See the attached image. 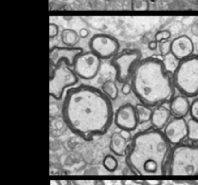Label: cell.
<instances>
[{"instance_id":"cell-1","label":"cell","mask_w":198,"mask_h":185,"mask_svg":"<svg viewBox=\"0 0 198 185\" xmlns=\"http://www.w3.org/2000/svg\"><path fill=\"white\" fill-rule=\"evenodd\" d=\"M61 112L70 131L86 142L105 135L115 115L112 101L101 89L85 84L67 90Z\"/></svg>"},{"instance_id":"cell-2","label":"cell","mask_w":198,"mask_h":185,"mask_svg":"<svg viewBox=\"0 0 198 185\" xmlns=\"http://www.w3.org/2000/svg\"><path fill=\"white\" fill-rule=\"evenodd\" d=\"M172 146L161 130L136 134L126 153V163L136 175H162L168 172Z\"/></svg>"},{"instance_id":"cell-3","label":"cell","mask_w":198,"mask_h":185,"mask_svg":"<svg viewBox=\"0 0 198 185\" xmlns=\"http://www.w3.org/2000/svg\"><path fill=\"white\" fill-rule=\"evenodd\" d=\"M131 86L139 102L152 109L170 103L176 90L164 62L157 57L141 60L131 77Z\"/></svg>"},{"instance_id":"cell-4","label":"cell","mask_w":198,"mask_h":185,"mask_svg":"<svg viewBox=\"0 0 198 185\" xmlns=\"http://www.w3.org/2000/svg\"><path fill=\"white\" fill-rule=\"evenodd\" d=\"M172 78L174 86L181 95L187 98L198 96V55L179 61Z\"/></svg>"},{"instance_id":"cell-5","label":"cell","mask_w":198,"mask_h":185,"mask_svg":"<svg viewBox=\"0 0 198 185\" xmlns=\"http://www.w3.org/2000/svg\"><path fill=\"white\" fill-rule=\"evenodd\" d=\"M170 175H198V146L177 144L172 147L168 172Z\"/></svg>"},{"instance_id":"cell-6","label":"cell","mask_w":198,"mask_h":185,"mask_svg":"<svg viewBox=\"0 0 198 185\" xmlns=\"http://www.w3.org/2000/svg\"><path fill=\"white\" fill-rule=\"evenodd\" d=\"M78 77L69 64L62 61L56 66L50 67V95L55 100H61L67 88L75 85Z\"/></svg>"},{"instance_id":"cell-7","label":"cell","mask_w":198,"mask_h":185,"mask_svg":"<svg viewBox=\"0 0 198 185\" xmlns=\"http://www.w3.org/2000/svg\"><path fill=\"white\" fill-rule=\"evenodd\" d=\"M141 60L142 52L139 50H124L118 52L110 62L115 69L117 82L119 83L129 82Z\"/></svg>"},{"instance_id":"cell-8","label":"cell","mask_w":198,"mask_h":185,"mask_svg":"<svg viewBox=\"0 0 198 185\" xmlns=\"http://www.w3.org/2000/svg\"><path fill=\"white\" fill-rule=\"evenodd\" d=\"M101 67V59L93 52H83L75 58L73 70L80 78L85 80H90L96 78Z\"/></svg>"},{"instance_id":"cell-9","label":"cell","mask_w":198,"mask_h":185,"mask_svg":"<svg viewBox=\"0 0 198 185\" xmlns=\"http://www.w3.org/2000/svg\"><path fill=\"white\" fill-rule=\"evenodd\" d=\"M89 49L101 60L112 59L120 51V43L111 35L101 33L94 35L90 39Z\"/></svg>"},{"instance_id":"cell-10","label":"cell","mask_w":198,"mask_h":185,"mask_svg":"<svg viewBox=\"0 0 198 185\" xmlns=\"http://www.w3.org/2000/svg\"><path fill=\"white\" fill-rule=\"evenodd\" d=\"M114 123L121 130L132 132L136 130L138 119L136 115V106L128 103L119 108L114 115Z\"/></svg>"},{"instance_id":"cell-11","label":"cell","mask_w":198,"mask_h":185,"mask_svg":"<svg viewBox=\"0 0 198 185\" xmlns=\"http://www.w3.org/2000/svg\"><path fill=\"white\" fill-rule=\"evenodd\" d=\"M162 132L171 146L175 147L187 137V122L185 117H173Z\"/></svg>"},{"instance_id":"cell-12","label":"cell","mask_w":198,"mask_h":185,"mask_svg":"<svg viewBox=\"0 0 198 185\" xmlns=\"http://www.w3.org/2000/svg\"><path fill=\"white\" fill-rule=\"evenodd\" d=\"M83 52L82 47H59L54 46L50 51V67L56 66L62 61L67 62L73 67L74 62L77 56Z\"/></svg>"},{"instance_id":"cell-13","label":"cell","mask_w":198,"mask_h":185,"mask_svg":"<svg viewBox=\"0 0 198 185\" xmlns=\"http://www.w3.org/2000/svg\"><path fill=\"white\" fill-rule=\"evenodd\" d=\"M194 44L192 40L187 35H181L172 40L171 54L178 61L184 60L193 55Z\"/></svg>"},{"instance_id":"cell-14","label":"cell","mask_w":198,"mask_h":185,"mask_svg":"<svg viewBox=\"0 0 198 185\" xmlns=\"http://www.w3.org/2000/svg\"><path fill=\"white\" fill-rule=\"evenodd\" d=\"M172 115L170 109L166 108L165 106H157L153 108V114L151 117V124L152 127L157 130H163L170 120V116Z\"/></svg>"},{"instance_id":"cell-15","label":"cell","mask_w":198,"mask_h":185,"mask_svg":"<svg viewBox=\"0 0 198 185\" xmlns=\"http://www.w3.org/2000/svg\"><path fill=\"white\" fill-rule=\"evenodd\" d=\"M191 104L184 95L175 96L169 103V109L174 117H185L189 114Z\"/></svg>"},{"instance_id":"cell-16","label":"cell","mask_w":198,"mask_h":185,"mask_svg":"<svg viewBox=\"0 0 198 185\" xmlns=\"http://www.w3.org/2000/svg\"><path fill=\"white\" fill-rule=\"evenodd\" d=\"M129 142L130 141L126 140L120 133H114L110 138L109 149L117 156H124L128 151L130 146Z\"/></svg>"},{"instance_id":"cell-17","label":"cell","mask_w":198,"mask_h":185,"mask_svg":"<svg viewBox=\"0 0 198 185\" xmlns=\"http://www.w3.org/2000/svg\"><path fill=\"white\" fill-rule=\"evenodd\" d=\"M136 115H137L139 124L151 121V117L153 114L152 108H150L142 103H138L136 105Z\"/></svg>"},{"instance_id":"cell-18","label":"cell","mask_w":198,"mask_h":185,"mask_svg":"<svg viewBox=\"0 0 198 185\" xmlns=\"http://www.w3.org/2000/svg\"><path fill=\"white\" fill-rule=\"evenodd\" d=\"M79 34L74 29H64L61 32V41L67 47H75L79 41Z\"/></svg>"},{"instance_id":"cell-19","label":"cell","mask_w":198,"mask_h":185,"mask_svg":"<svg viewBox=\"0 0 198 185\" xmlns=\"http://www.w3.org/2000/svg\"><path fill=\"white\" fill-rule=\"evenodd\" d=\"M101 89L111 101H115L117 99L119 89L114 80H106L102 83Z\"/></svg>"},{"instance_id":"cell-20","label":"cell","mask_w":198,"mask_h":185,"mask_svg":"<svg viewBox=\"0 0 198 185\" xmlns=\"http://www.w3.org/2000/svg\"><path fill=\"white\" fill-rule=\"evenodd\" d=\"M187 140L191 142H198V121L191 118L187 121Z\"/></svg>"},{"instance_id":"cell-21","label":"cell","mask_w":198,"mask_h":185,"mask_svg":"<svg viewBox=\"0 0 198 185\" xmlns=\"http://www.w3.org/2000/svg\"><path fill=\"white\" fill-rule=\"evenodd\" d=\"M118 160L113 155H106L102 160V166L108 172H114L118 168Z\"/></svg>"},{"instance_id":"cell-22","label":"cell","mask_w":198,"mask_h":185,"mask_svg":"<svg viewBox=\"0 0 198 185\" xmlns=\"http://www.w3.org/2000/svg\"><path fill=\"white\" fill-rule=\"evenodd\" d=\"M171 43L172 40L170 39L158 43V49H160V52L162 56H166L171 53Z\"/></svg>"},{"instance_id":"cell-23","label":"cell","mask_w":198,"mask_h":185,"mask_svg":"<svg viewBox=\"0 0 198 185\" xmlns=\"http://www.w3.org/2000/svg\"><path fill=\"white\" fill-rule=\"evenodd\" d=\"M171 38V32L169 30H161L157 31L155 35V40L157 43H161L162 41H166Z\"/></svg>"},{"instance_id":"cell-24","label":"cell","mask_w":198,"mask_h":185,"mask_svg":"<svg viewBox=\"0 0 198 185\" xmlns=\"http://www.w3.org/2000/svg\"><path fill=\"white\" fill-rule=\"evenodd\" d=\"M131 7L133 10H147L149 3L147 0H132Z\"/></svg>"},{"instance_id":"cell-25","label":"cell","mask_w":198,"mask_h":185,"mask_svg":"<svg viewBox=\"0 0 198 185\" xmlns=\"http://www.w3.org/2000/svg\"><path fill=\"white\" fill-rule=\"evenodd\" d=\"M189 115L192 118L198 121V98L194 99L191 104V110H189Z\"/></svg>"},{"instance_id":"cell-26","label":"cell","mask_w":198,"mask_h":185,"mask_svg":"<svg viewBox=\"0 0 198 185\" xmlns=\"http://www.w3.org/2000/svg\"><path fill=\"white\" fill-rule=\"evenodd\" d=\"M72 183L74 185H105L104 181L100 180H75Z\"/></svg>"},{"instance_id":"cell-27","label":"cell","mask_w":198,"mask_h":185,"mask_svg":"<svg viewBox=\"0 0 198 185\" xmlns=\"http://www.w3.org/2000/svg\"><path fill=\"white\" fill-rule=\"evenodd\" d=\"M59 33V27L55 23H50V38L53 39Z\"/></svg>"},{"instance_id":"cell-28","label":"cell","mask_w":198,"mask_h":185,"mask_svg":"<svg viewBox=\"0 0 198 185\" xmlns=\"http://www.w3.org/2000/svg\"><path fill=\"white\" fill-rule=\"evenodd\" d=\"M121 91L124 95H129L131 91H132V86H131V83L130 82H126L123 83Z\"/></svg>"},{"instance_id":"cell-29","label":"cell","mask_w":198,"mask_h":185,"mask_svg":"<svg viewBox=\"0 0 198 185\" xmlns=\"http://www.w3.org/2000/svg\"><path fill=\"white\" fill-rule=\"evenodd\" d=\"M122 185H146V183L144 181H139V180H122L121 181Z\"/></svg>"},{"instance_id":"cell-30","label":"cell","mask_w":198,"mask_h":185,"mask_svg":"<svg viewBox=\"0 0 198 185\" xmlns=\"http://www.w3.org/2000/svg\"><path fill=\"white\" fill-rule=\"evenodd\" d=\"M157 47H158V43L156 41V40H152V41H150L148 44V49L150 51H156Z\"/></svg>"},{"instance_id":"cell-31","label":"cell","mask_w":198,"mask_h":185,"mask_svg":"<svg viewBox=\"0 0 198 185\" xmlns=\"http://www.w3.org/2000/svg\"><path fill=\"white\" fill-rule=\"evenodd\" d=\"M120 133L124 138L126 139V140H128V141H131V139H132V137H131V132L130 131H127V130H121Z\"/></svg>"},{"instance_id":"cell-32","label":"cell","mask_w":198,"mask_h":185,"mask_svg":"<svg viewBox=\"0 0 198 185\" xmlns=\"http://www.w3.org/2000/svg\"><path fill=\"white\" fill-rule=\"evenodd\" d=\"M78 34H79V37L80 38H87L89 35V30L86 29V28H81L80 30L78 31Z\"/></svg>"},{"instance_id":"cell-33","label":"cell","mask_w":198,"mask_h":185,"mask_svg":"<svg viewBox=\"0 0 198 185\" xmlns=\"http://www.w3.org/2000/svg\"><path fill=\"white\" fill-rule=\"evenodd\" d=\"M146 183V185H162L163 181L162 180H152V179H149V180H145L144 181Z\"/></svg>"},{"instance_id":"cell-34","label":"cell","mask_w":198,"mask_h":185,"mask_svg":"<svg viewBox=\"0 0 198 185\" xmlns=\"http://www.w3.org/2000/svg\"><path fill=\"white\" fill-rule=\"evenodd\" d=\"M50 185H62V183L59 180H50Z\"/></svg>"},{"instance_id":"cell-35","label":"cell","mask_w":198,"mask_h":185,"mask_svg":"<svg viewBox=\"0 0 198 185\" xmlns=\"http://www.w3.org/2000/svg\"><path fill=\"white\" fill-rule=\"evenodd\" d=\"M167 185H174V184H167Z\"/></svg>"}]
</instances>
